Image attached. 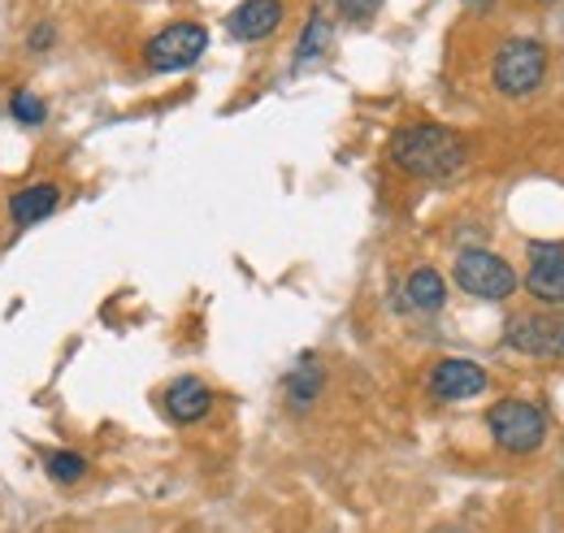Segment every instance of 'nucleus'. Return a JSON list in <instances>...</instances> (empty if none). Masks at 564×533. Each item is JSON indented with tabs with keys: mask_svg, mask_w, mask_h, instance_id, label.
I'll list each match as a JSON object with an SVG mask.
<instances>
[{
	"mask_svg": "<svg viewBox=\"0 0 564 533\" xmlns=\"http://www.w3.org/2000/svg\"><path fill=\"white\" fill-rule=\"evenodd\" d=\"M391 165L413 174V178H452L465 170L469 161V143L465 134L452 131V127H438V122H409L391 134Z\"/></svg>",
	"mask_w": 564,
	"mask_h": 533,
	"instance_id": "f257e3e1",
	"label": "nucleus"
},
{
	"mask_svg": "<svg viewBox=\"0 0 564 533\" xmlns=\"http://www.w3.org/2000/svg\"><path fill=\"white\" fill-rule=\"evenodd\" d=\"M487 429H491L499 452L530 456L543 443V434H547V416H543V407H534L530 400H499L487 412Z\"/></svg>",
	"mask_w": 564,
	"mask_h": 533,
	"instance_id": "f03ea898",
	"label": "nucleus"
},
{
	"mask_svg": "<svg viewBox=\"0 0 564 533\" xmlns=\"http://www.w3.org/2000/svg\"><path fill=\"white\" fill-rule=\"evenodd\" d=\"M209 53V31L205 22H170L165 31H156L143 44V66L152 74H178L192 69Z\"/></svg>",
	"mask_w": 564,
	"mask_h": 533,
	"instance_id": "7ed1b4c3",
	"label": "nucleus"
},
{
	"mask_svg": "<svg viewBox=\"0 0 564 533\" xmlns=\"http://www.w3.org/2000/svg\"><path fill=\"white\" fill-rule=\"evenodd\" d=\"M452 278L465 295L487 300V304H503L517 291V269L508 265L503 257H495L487 248H465L452 265Z\"/></svg>",
	"mask_w": 564,
	"mask_h": 533,
	"instance_id": "20e7f679",
	"label": "nucleus"
},
{
	"mask_svg": "<svg viewBox=\"0 0 564 533\" xmlns=\"http://www.w3.org/2000/svg\"><path fill=\"white\" fill-rule=\"evenodd\" d=\"M543 74H547V48L539 40L517 35V40H503L499 44L491 78L503 96H530V91H539Z\"/></svg>",
	"mask_w": 564,
	"mask_h": 533,
	"instance_id": "39448f33",
	"label": "nucleus"
},
{
	"mask_svg": "<svg viewBox=\"0 0 564 533\" xmlns=\"http://www.w3.org/2000/svg\"><path fill=\"white\" fill-rule=\"evenodd\" d=\"M487 369L482 365H474V360H465V356H443L434 369H430V382H425V391H430V400L438 403H465V400H478L482 391H487Z\"/></svg>",
	"mask_w": 564,
	"mask_h": 533,
	"instance_id": "423d86ee",
	"label": "nucleus"
},
{
	"mask_svg": "<svg viewBox=\"0 0 564 533\" xmlns=\"http://www.w3.org/2000/svg\"><path fill=\"white\" fill-rule=\"evenodd\" d=\"M525 291L547 308H564V243L539 239L525 248Z\"/></svg>",
	"mask_w": 564,
	"mask_h": 533,
	"instance_id": "0eeeda50",
	"label": "nucleus"
},
{
	"mask_svg": "<svg viewBox=\"0 0 564 533\" xmlns=\"http://www.w3.org/2000/svg\"><path fill=\"white\" fill-rule=\"evenodd\" d=\"M503 342L512 351H525V356H556L564 351V313H521L508 322Z\"/></svg>",
	"mask_w": 564,
	"mask_h": 533,
	"instance_id": "6e6552de",
	"label": "nucleus"
},
{
	"mask_svg": "<svg viewBox=\"0 0 564 533\" xmlns=\"http://www.w3.org/2000/svg\"><path fill=\"white\" fill-rule=\"evenodd\" d=\"M286 18V0H243L230 9L226 18V35L239 40V44H261L270 40Z\"/></svg>",
	"mask_w": 564,
	"mask_h": 533,
	"instance_id": "1a4fd4ad",
	"label": "nucleus"
},
{
	"mask_svg": "<svg viewBox=\"0 0 564 533\" xmlns=\"http://www.w3.org/2000/svg\"><path fill=\"white\" fill-rule=\"evenodd\" d=\"M62 183H53V178H40V183H26V187H18L9 204H4V213H9V221L18 226V230H26V226H40L44 217H53L57 208H62Z\"/></svg>",
	"mask_w": 564,
	"mask_h": 533,
	"instance_id": "9d476101",
	"label": "nucleus"
},
{
	"mask_svg": "<svg viewBox=\"0 0 564 533\" xmlns=\"http://www.w3.org/2000/svg\"><path fill=\"white\" fill-rule=\"evenodd\" d=\"M161 407L174 425H196L213 412V391L200 382V378H174L165 391H161Z\"/></svg>",
	"mask_w": 564,
	"mask_h": 533,
	"instance_id": "9b49d317",
	"label": "nucleus"
},
{
	"mask_svg": "<svg viewBox=\"0 0 564 533\" xmlns=\"http://www.w3.org/2000/svg\"><path fill=\"white\" fill-rule=\"evenodd\" d=\"M322 387H326V373H322V365L313 360V356H304L291 373H286V382H282V395H286V407L291 412H308L317 395H322Z\"/></svg>",
	"mask_w": 564,
	"mask_h": 533,
	"instance_id": "f8f14e48",
	"label": "nucleus"
},
{
	"mask_svg": "<svg viewBox=\"0 0 564 533\" xmlns=\"http://www.w3.org/2000/svg\"><path fill=\"white\" fill-rule=\"evenodd\" d=\"M404 304L413 308V313H438L443 304H447V282H443V273L438 269H413L409 278H404Z\"/></svg>",
	"mask_w": 564,
	"mask_h": 533,
	"instance_id": "ddd939ff",
	"label": "nucleus"
},
{
	"mask_svg": "<svg viewBox=\"0 0 564 533\" xmlns=\"http://www.w3.org/2000/svg\"><path fill=\"white\" fill-rule=\"evenodd\" d=\"M330 44H335V31H330V18L326 13H308V22H304V31H300V44H295V69L313 66V62H322L326 53H330Z\"/></svg>",
	"mask_w": 564,
	"mask_h": 533,
	"instance_id": "4468645a",
	"label": "nucleus"
},
{
	"mask_svg": "<svg viewBox=\"0 0 564 533\" xmlns=\"http://www.w3.org/2000/svg\"><path fill=\"white\" fill-rule=\"evenodd\" d=\"M87 456H78V452H66V447H53V452H44V472L57 481V486H74V481H83L87 477Z\"/></svg>",
	"mask_w": 564,
	"mask_h": 533,
	"instance_id": "2eb2a0df",
	"label": "nucleus"
},
{
	"mask_svg": "<svg viewBox=\"0 0 564 533\" xmlns=\"http://www.w3.org/2000/svg\"><path fill=\"white\" fill-rule=\"evenodd\" d=\"M9 118L18 122V127H44L48 122V105H44V96H35L31 87H18L13 96H9Z\"/></svg>",
	"mask_w": 564,
	"mask_h": 533,
	"instance_id": "dca6fc26",
	"label": "nucleus"
},
{
	"mask_svg": "<svg viewBox=\"0 0 564 533\" xmlns=\"http://www.w3.org/2000/svg\"><path fill=\"white\" fill-rule=\"evenodd\" d=\"M335 9H339L348 22H369V18L382 9V0H335Z\"/></svg>",
	"mask_w": 564,
	"mask_h": 533,
	"instance_id": "f3484780",
	"label": "nucleus"
},
{
	"mask_svg": "<svg viewBox=\"0 0 564 533\" xmlns=\"http://www.w3.org/2000/svg\"><path fill=\"white\" fill-rule=\"evenodd\" d=\"M53 44H57V26H53V22H40V26L31 31V40H26L31 53H48Z\"/></svg>",
	"mask_w": 564,
	"mask_h": 533,
	"instance_id": "a211bd4d",
	"label": "nucleus"
},
{
	"mask_svg": "<svg viewBox=\"0 0 564 533\" xmlns=\"http://www.w3.org/2000/svg\"><path fill=\"white\" fill-rule=\"evenodd\" d=\"M474 4H491V0H474Z\"/></svg>",
	"mask_w": 564,
	"mask_h": 533,
	"instance_id": "6ab92c4d",
	"label": "nucleus"
}]
</instances>
